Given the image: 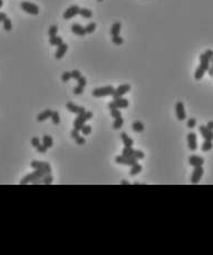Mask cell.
<instances>
[{
    "label": "cell",
    "instance_id": "obj_1",
    "mask_svg": "<svg viewBox=\"0 0 213 255\" xmlns=\"http://www.w3.org/2000/svg\"><path fill=\"white\" fill-rule=\"evenodd\" d=\"M48 173H51V171H48V169H35L33 173H29L26 176H24V178L20 180V185H26L28 183L33 184L36 180L44 177L45 175L48 174Z\"/></svg>",
    "mask_w": 213,
    "mask_h": 255
},
{
    "label": "cell",
    "instance_id": "obj_2",
    "mask_svg": "<svg viewBox=\"0 0 213 255\" xmlns=\"http://www.w3.org/2000/svg\"><path fill=\"white\" fill-rule=\"evenodd\" d=\"M91 118H93V113L91 111H84V113H82V114L77 115V117L74 119V128H76V129H80V128L83 127V125H85V123L87 122V120H89Z\"/></svg>",
    "mask_w": 213,
    "mask_h": 255
},
{
    "label": "cell",
    "instance_id": "obj_3",
    "mask_svg": "<svg viewBox=\"0 0 213 255\" xmlns=\"http://www.w3.org/2000/svg\"><path fill=\"white\" fill-rule=\"evenodd\" d=\"M114 93V87L113 86H105V87H100L96 88L91 92V96H94L96 98L100 97H106V96H112Z\"/></svg>",
    "mask_w": 213,
    "mask_h": 255
},
{
    "label": "cell",
    "instance_id": "obj_4",
    "mask_svg": "<svg viewBox=\"0 0 213 255\" xmlns=\"http://www.w3.org/2000/svg\"><path fill=\"white\" fill-rule=\"evenodd\" d=\"M128 100L126 98H116V99H113L112 102L107 104V107L109 109H124L128 107Z\"/></svg>",
    "mask_w": 213,
    "mask_h": 255
},
{
    "label": "cell",
    "instance_id": "obj_5",
    "mask_svg": "<svg viewBox=\"0 0 213 255\" xmlns=\"http://www.w3.org/2000/svg\"><path fill=\"white\" fill-rule=\"evenodd\" d=\"M122 155L134 157V158H136V159H143V158L145 157V154H144L142 150L134 149L133 147H124L122 150Z\"/></svg>",
    "mask_w": 213,
    "mask_h": 255
},
{
    "label": "cell",
    "instance_id": "obj_6",
    "mask_svg": "<svg viewBox=\"0 0 213 255\" xmlns=\"http://www.w3.org/2000/svg\"><path fill=\"white\" fill-rule=\"evenodd\" d=\"M21 9L24 11H26L27 14L33 15V16H37L39 14V8L38 6L35 5V3L28 2V1H22L21 5H20Z\"/></svg>",
    "mask_w": 213,
    "mask_h": 255
},
{
    "label": "cell",
    "instance_id": "obj_7",
    "mask_svg": "<svg viewBox=\"0 0 213 255\" xmlns=\"http://www.w3.org/2000/svg\"><path fill=\"white\" fill-rule=\"evenodd\" d=\"M130 90H131V85H128V84L119 85L116 89H114V93L112 94V97H113V99L121 98L122 96H124L125 94H127Z\"/></svg>",
    "mask_w": 213,
    "mask_h": 255
},
{
    "label": "cell",
    "instance_id": "obj_8",
    "mask_svg": "<svg viewBox=\"0 0 213 255\" xmlns=\"http://www.w3.org/2000/svg\"><path fill=\"white\" fill-rule=\"evenodd\" d=\"M139 159H136L134 157H130V156H125V155H118L115 157V162L117 164H122V165H128V166H132L134 164L137 163Z\"/></svg>",
    "mask_w": 213,
    "mask_h": 255
},
{
    "label": "cell",
    "instance_id": "obj_9",
    "mask_svg": "<svg viewBox=\"0 0 213 255\" xmlns=\"http://www.w3.org/2000/svg\"><path fill=\"white\" fill-rule=\"evenodd\" d=\"M203 174H204V169H203L202 166H197L194 167L193 172H192L191 175V183L192 184H197L202 178Z\"/></svg>",
    "mask_w": 213,
    "mask_h": 255
},
{
    "label": "cell",
    "instance_id": "obj_10",
    "mask_svg": "<svg viewBox=\"0 0 213 255\" xmlns=\"http://www.w3.org/2000/svg\"><path fill=\"white\" fill-rule=\"evenodd\" d=\"M175 115H176V118L179 120H184L186 118V113H185V108H184V105L181 102H177L175 104Z\"/></svg>",
    "mask_w": 213,
    "mask_h": 255
},
{
    "label": "cell",
    "instance_id": "obj_11",
    "mask_svg": "<svg viewBox=\"0 0 213 255\" xmlns=\"http://www.w3.org/2000/svg\"><path fill=\"white\" fill-rule=\"evenodd\" d=\"M79 7L76 5L74 6H70L69 8L67 9L66 11L64 12V15H63V17H64L65 20H68V19H72V18H74L75 16H77L78 12H79Z\"/></svg>",
    "mask_w": 213,
    "mask_h": 255
},
{
    "label": "cell",
    "instance_id": "obj_12",
    "mask_svg": "<svg viewBox=\"0 0 213 255\" xmlns=\"http://www.w3.org/2000/svg\"><path fill=\"white\" fill-rule=\"evenodd\" d=\"M186 139H188L189 149L192 150V152L197 150V135H195L194 133H189L188 134V137H186Z\"/></svg>",
    "mask_w": 213,
    "mask_h": 255
},
{
    "label": "cell",
    "instance_id": "obj_13",
    "mask_svg": "<svg viewBox=\"0 0 213 255\" xmlns=\"http://www.w3.org/2000/svg\"><path fill=\"white\" fill-rule=\"evenodd\" d=\"M199 132L201 134L204 140H213V130H211L210 128H208L206 126L202 125L199 127Z\"/></svg>",
    "mask_w": 213,
    "mask_h": 255
},
{
    "label": "cell",
    "instance_id": "obj_14",
    "mask_svg": "<svg viewBox=\"0 0 213 255\" xmlns=\"http://www.w3.org/2000/svg\"><path fill=\"white\" fill-rule=\"evenodd\" d=\"M189 164L193 167L203 166V164H204V158L201 157V156H199V155H191L190 157H189Z\"/></svg>",
    "mask_w": 213,
    "mask_h": 255
},
{
    "label": "cell",
    "instance_id": "obj_15",
    "mask_svg": "<svg viewBox=\"0 0 213 255\" xmlns=\"http://www.w3.org/2000/svg\"><path fill=\"white\" fill-rule=\"evenodd\" d=\"M66 108L68 109L69 111H72V113H74V114H82V113H84V111L86 110L85 107H83V106H78V105H75L74 103H70V102H68V103L66 104Z\"/></svg>",
    "mask_w": 213,
    "mask_h": 255
},
{
    "label": "cell",
    "instance_id": "obj_16",
    "mask_svg": "<svg viewBox=\"0 0 213 255\" xmlns=\"http://www.w3.org/2000/svg\"><path fill=\"white\" fill-rule=\"evenodd\" d=\"M30 167H33V169H48V171H51L50 164L47 163V162L33 161L30 163Z\"/></svg>",
    "mask_w": 213,
    "mask_h": 255
},
{
    "label": "cell",
    "instance_id": "obj_17",
    "mask_svg": "<svg viewBox=\"0 0 213 255\" xmlns=\"http://www.w3.org/2000/svg\"><path fill=\"white\" fill-rule=\"evenodd\" d=\"M200 68L202 70H204L205 72L208 71L209 67H210V59L204 55V54H201L200 55Z\"/></svg>",
    "mask_w": 213,
    "mask_h": 255
},
{
    "label": "cell",
    "instance_id": "obj_18",
    "mask_svg": "<svg viewBox=\"0 0 213 255\" xmlns=\"http://www.w3.org/2000/svg\"><path fill=\"white\" fill-rule=\"evenodd\" d=\"M67 49H68V45L67 44H64V42H63L61 45H59L57 50H56V53H55V58L61 59L65 56V54H66Z\"/></svg>",
    "mask_w": 213,
    "mask_h": 255
},
{
    "label": "cell",
    "instance_id": "obj_19",
    "mask_svg": "<svg viewBox=\"0 0 213 255\" xmlns=\"http://www.w3.org/2000/svg\"><path fill=\"white\" fill-rule=\"evenodd\" d=\"M72 31L75 33V35H77V36H85L86 35L85 28H84L82 25H79V24H73Z\"/></svg>",
    "mask_w": 213,
    "mask_h": 255
},
{
    "label": "cell",
    "instance_id": "obj_20",
    "mask_svg": "<svg viewBox=\"0 0 213 255\" xmlns=\"http://www.w3.org/2000/svg\"><path fill=\"white\" fill-rule=\"evenodd\" d=\"M53 182H54V178H53V176H51V173H48V174L45 175L44 177L36 180L33 184H45V185H49V184H51Z\"/></svg>",
    "mask_w": 213,
    "mask_h": 255
},
{
    "label": "cell",
    "instance_id": "obj_21",
    "mask_svg": "<svg viewBox=\"0 0 213 255\" xmlns=\"http://www.w3.org/2000/svg\"><path fill=\"white\" fill-rule=\"evenodd\" d=\"M51 114H53V110H51V109H46V110L42 111L40 114H38V116H37V120H38L39 123L45 122V120H47L48 118H50Z\"/></svg>",
    "mask_w": 213,
    "mask_h": 255
},
{
    "label": "cell",
    "instance_id": "obj_22",
    "mask_svg": "<svg viewBox=\"0 0 213 255\" xmlns=\"http://www.w3.org/2000/svg\"><path fill=\"white\" fill-rule=\"evenodd\" d=\"M121 139H122L123 144H124L125 147H133L134 145V140L132 138H131L130 136L127 135L126 133H123L121 134Z\"/></svg>",
    "mask_w": 213,
    "mask_h": 255
},
{
    "label": "cell",
    "instance_id": "obj_23",
    "mask_svg": "<svg viewBox=\"0 0 213 255\" xmlns=\"http://www.w3.org/2000/svg\"><path fill=\"white\" fill-rule=\"evenodd\" d=\"M142 169H143L142 165H140L139 163L134 164V165H132V166H131L130 175H131V176H135V175L140 174V173L142 172Z\"/></svg>",
    "mask_w": 213,
    "mask_h": 255
},
{
    "label": "cell",
    "instance_id": "obj_24",
    "mask_svg": "<svg viewBox=\"0 0 213 255\" xmlns=\"http://www.w3.org/2000/svg\"><path fill=\"white\" fill-rule=\"evenodd\" d=\"M121 28H122L121 22H115V24H113V26L111 27V36L112 37L118 36L119 31H121Z\"/></svg>",
    "mask_w": 213,
    "mask_h": 255
},
{
    "label": "cell",
    "instance_id": "obj_25",
    "mask_svg": "<svg viewBox=\"0 0 213 255\" xmlns=\"http://www.w3.org/2000/svg\"><path fill=\"white\" fill-rule=\"evenodd\" d=\"M132 128H133V130L136 132V133H142L144 130V128H145V126H144L143 123L140 122V120H135V122L133 123V125H132Z\"/></svg>",
    "mask_w": 213,
    "mask_h": 255
},
{
    "label": "cell",
    "instance_id": "obj_26",
    "mask_svg": "<svg viewBox=\"0 0 213 255\" xmlns=\"http://www.w3.org/2000/svg\"><path fill=\"white\" fill-rule=\"evenodd\" d=\"M63 38L61 37H59V36H54V37H49V44L51 45V46H57L58 47L59 45H61L63 44Z\"/></svg>",
    "mask_w": 213,
    "mask_h": 255
},
{
    "label": "cell",
    "instance_id": "obj_27",
    "mask_svg": "<svg viewBox=\"0 0 213 255\" xmlns=\"http://www.w3.org/2000/svg\"><path fill=\"white\" fill-rule=\"evenodd\" d=\"M78 15H80V16L83 17V18H85V19H89V18L93 17V12L87 8H80Z\"/></svg>",
    "mask_w": 213,
    "mask_h": 255
},
{
    "label": "cell",
    "instance_id": "obj_28",
    "mask_svg": "<svg viewBox=\"0 0 213 255\" xmlns=\"http://www.w3.org/2000/svg\"><path fill=\"white\" fill-rule=\"evenodd\" d=\"M42 144H44L45 146L47 147V148L53 147V145H54L53 137H51V136H49V135H45L44 137H42Z\"/></svg>",
    "mask_w": 213,
    "mask_h": 255
},
{
    "label": "cell",
    "instance_id": "obj_29",
    "mask_svg": "<svg viewBox=\"0 0 213 255\" xmlns=\"http://www.w3.org/2000/svg\"><path fill=\"white\" fill-rule=\"evenodd\" d=\"M123 125H124V119H123V117L121 116L118 117V118H115V120H114L113 123V128L114 129H119Z\"/></svg>",
    "mask_w": 213,
    "mask_h": 255
},
{
    "label": "cell",
    "instance_id": "obj_30",
    "mask_svg": "<svg viewBox=\"0 0 213 255\" xmlns=\"http://www.w3.org/2000/svg\"><path fill=\"white\" fill-rule=\"evenodd\" d=\"M212 147H213L212 140H204L202 146H201V149H202V152H209V150L212 149Z\"/></svg>",
    "mask_w": 213,
    "mask_h": 255
},
{
    "label": "cell",
    "instance_id": "obj_31",
    "mask_svg": "<svg viewBox=\"0 0 213 255\" xmlns=\"http://www.w3.org/2000/svg\"><path fill=\"white\" fill-rule=\"evenodd\" d=\"M50 118H51V122H53L55 125H59V124H60V116H59L58 111H53Z\"/></svg>",
    "mask_w": 213,
    "mask_h": 255
},
{
    "label": "cell",
    "instance_id": "obj_32",
    "mask_svg": "<svg viewBox=\"0 0 213 255\" xmlns=\"http://www.w3.org/2000/svg\"><path fill=\"white\" fill-rule=\"evenodd\" d=\"M2 24H3V29H5L6 31H10L11 29H12V22H11V20L9 19L8 17L3 20Z\"/></svg>",
    "mask_w": 213,
    "mask_h": 255
},
{
    "label": "cell",
    "instance_id": "obj_33",
    "mask_svg": "<svg viewBox=\"0 0 213 255\" xmlns=\"http://www.w3.org/2000/svg\"><path fill=\"white\" fill-rule=\"evenodd\" d=\"M96 27H97V25L95 24V22H89L88 25H86V27H84V28H85L86 33H91L95 31Z\"/></svg>",
    "mask_w": 213,
    "mask_h": 255
},
{
    "label": "cell",
    "instance_id": "obj_34",
    "mask_svg": "<svg viewBox=\"0 0 213 255\" xmlns=\"http://www.w3.org/2000/svg\"><path fill=\"white\" fill-rule=\"evenodd\" d=\"M112 42H113L114 45H116V46H119V45H122L123 42H124V39L119 36V35L118 36H114L112 37Z\"/></svg>",
    "mask_w": 213,
    "mask_h": 255
},
{
    "label": "cell",
    "instance_id": "obj_35",
    "mask_svg": "<svg viewBox=\"0 0 213 255\" xmlns=\"http://www.w3.org/2000/svg\"><path fill=\"white\" fill-rule=\"evenodd\" d=\"M57 31H58V28H57V26L53 25L50 26V28L48 29V36L49 37H54L57 35Z\"/></svg>",
    "mask_w": 213,
    "mask_h": 255
},
{
    "label": "cell",
    "instance_id": "obj_36",
    "mask_svg": "<svg viewBox=\"0 0 213 255\" xmlns=\"http://www.w3.org/2000/svg\"><path fill=\"white\" fill-rule=\"evenodd\" d=\"M79 130L83 135H89L91 133V127L89 125H83V127L80 128Z\"/></svg>",
    "mask_w": 213,
    "mask_h": 255
},
{
    "label": "cell",
    "instance_id": "obj_37",
    "mask_svg": "<svg viewBox=\"0 0 213 255\" xmlns=\"http://www.w3.org/2000/svg\"><path fill=\"white\" fill-rule=\"evenodd\" d=\"M72 79V75H70V71H65L63 72V75H61V80L64 81V83H67L68 80H70Z\"/></svg>",
    "mask_w": 213,
    "mask_h": 255
},
{
    "label": "cell",
    "instance_id": "obj_38",
    "mask_svg": "<svg viewBox=\"0 0 213 255\" xmlns=\"http://www.w3.org/2000/svg\"><path fill=\"white\" fill-rule=\"evenodd\" d=\"M111 116L115 119V118H118V117L122 116V114H121L119 109H111Z\"/></svg>",
    "mask_w": 213,
    "mask_h": 255
},
{
    "label": "cell",
    "instance_id": "obj_39",
    "mask_svg": "<svg viewBox=\"0 0 213 255\" xmlns=\"http://www.w3.org/2000/svg\"><path fill=\"white\" fill-rule=\"evenodd\" d=\"M70 75H72V78H73V79H75V80H77L78 78H79L80 76H82V74H80L79 70L74 69L73 71H70Z\"/></svg>",
    "mask_w": 213,
    "mask_h": 255
},
{
    "label": "cell",
    "instance_id": "obj_40",
    "mask_svg": "<svg viewBox=\"0 0 213 255\" xmlns=\"http://www.w3.org/2000/svg\"><path fill=\"white\" fill-rule=\"evenodd\" d=\"M73 93H74V95H82L84 93V87H82V86H79V85H77V86L74 88Z\"/></svg>",
    "mask_w": 213,
    "mask_h": 255
},
{
    "label": "cell",
    "instance_id": "obj_41",
    "mask_svg": "<svg viewBox=\"0 0 213 255\" xmlns=\"http://www.w3.org/2000/svg\"><path fill=\"white\" fill-rule=\"evenodd\" d=\"M36 148H37V152L40 153V154H44V153H46V152H47V149H48L47 147L45 146L44 144H42H42H39L38 146L36 147Z\"/></svg>",
    "mask_w": 213,
    "mask_h": 255
},
{
    "label": "cell",
    "instance_id": "obj_42",
    "mask_svg": "<svg viewBox=\"0 0 213 255\" xmlns=\"http://www.w3.org/2000/svg\"><path fill=\"white\" fill-rule=\"evenodd\" d=\"M77 84L79 85V86L85 87V86H86V84H87V80H86V78H85V77H83V76H80V77L77 79Z\"/></svg>",
    "mask_w": 213,
    "mask_h": 255
},
{
    "label": "cell",
    "instance_id": "obj_43",
    "mask_svg": "<svg viewBox=\"0 0 213 255\" xmlns=\"http://www.w3.org/2000/svg\"><path fill=\"white\" fill-rule=\"evenodd\" d=\"M195 125H197V119H195V118H190V119L188 120V124H186V126H188L189 128L195 127Z\"/></svg>",
    "mask_w": 213,
    "mask_h": 255
},
{
    "label": "cell",
    "instance_id": "obj_44",
    "mask_svg": "<svg viewBox=\"0 0 213 255\" xmlns=\"http://www.w3.org/2000/svg\"><path fill=\"white\" fill-rule=\"evenodd\" d=\"M75 141H76L77 145H84L86 143V139L84 138L83 136H77V137L75 138Z\"/></svg>",
    "mask_w": 213,
    "mask_h": 255
},
{
    "label": "cell",
    "instance_id": "obj_45",
    "mask_svg": "<svg viewBox=\"0 0 213 255\" xmlns=\"http://www.w3.org/2000/svg\"><path fill=\"white\" fill-rule=\"evenodd\" d=\"M30 141H31V145H33V147H35V148H36V147L38 146L39 144H40V139H39L38 137H33Z\"/></svg>",
    "mask_w": 213,
    "mask_h": 255
},
{
    "label": "cell",
    "instance_id": "obj_46",
    "mask_svg": "<svg viewBox=\"0 0 213 255\" xmlns=\"http://www.w3.org/2000/svg\"><path fill=\"white\" fill-rule=\"evenodd\" d=\"M79 133H80V130L79 129H76V128H74V129L70 132V136H72L73 138H76L77 136H79Z\"/></svg>",
    "mask_w": 213,
    "mask_h": 255
},
{
    "label": "cell",
    "instance_id": "obj_47",
    "mask_svg": "<svg viewBox=\"0 0 213 255\" xmlns=\"http://www.w3.org/2000/svg\"><path fill=\"white\" fill-rule=\"evenodd\" d=\"M203 54H204V55L206 56V57H208V58L210 59V60H211V59H212V57H213V50H212V49H208V50H205V51H204V53H203Z\"/></svg>",
    "mask_w": 213,
    "mask_h": 255
},
{
    "label": "cell",
    "instance_id": "obj_48",
    "mask_svg": "<svg viewBox=\"0 0 213 255\" xmlns=\"http://www.w3.org/2000/svg\"><path fill=\"white\" fill-rule=\"evenodd\" d=\"M210 64H211V66L209 67L208 72H209V75L210 76H213V57H212V59L210 60Z\"/></svg>",
    "mask_w": 213,
    "mask_h": 255
},
{
    "label": "cell",
    "instance_id": "obj_49",
    "mask_svg": "<svg viewBox=\"0 0 213 255\" xmlns=\"http://www.w3.org/2000/svg\"><path fill=\"white\" fill-rule=\"evenodd\" d=\"M6 18H7V15H6L5 12H0V22H2Z\"/></svg>",
    "mask_w": 213,
    "mask_h": 255
},
{
    "label": "cell",
    "instance_id": "obj_50",
    "mask_svg": "<svg viewBox=\"0 0 213 255\" xmlns=\"http://www.w3.org/2000/svg\"><path fill=\"white\" fill-rule=\"evenodd\" d=\"M206 127L210 128L211 130H213V120H210V122L206 124Z\"/></svg>",
    "mask_w": 213,
    "mask_h": 255
},
{
    "label": "cell",
    "instance_id": "obj_51",
    "mask_svg": "<svg viewBox=\"0 0 213 255\" xmlns=\"http://www.w3.org/2000/svg\"><path fill=\"white\" fill-rule=\"evenodd\" d=\"M121 184H122V185H130V182H128V180L123 179L122 182H121Z\"/></svg>",
    "mask_w": 213,
    "mask_h": 255
},
{
    "label": "cell",
    "instance_id": "obj_52",
    "mask_svg": "<svg viewBox=\"0 0 213 255\" xmlns=\"http://www.w3.org/2000/svg\"><path fill=\"white\" fill-rule=\"evenodd\" d=\"M2 5H3V0H0V8L2 7Z\"/></svg>",
    "mask_w": 213,
    "mask_h": 255
},
{
    "label": "cell",
    "instance_id": "obj_53",
    "mask_svg": "<svg viewBox=\"0 0 213 255\" xmlns=\"http://www.w3.org/2000/svg\"><path fill=\"white\" fill-rule=\"evenodd\" d=\"M97 1H100V2H102V1H103V0H97Z\"/></svg>",
    "mask_w": 213,
    "mask_h": 255
}]
</instances>
